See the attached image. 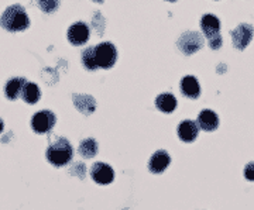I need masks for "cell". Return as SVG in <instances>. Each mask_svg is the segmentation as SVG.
<instances>
[{
	"label": "cell",
	"mask_w": 254,
	"mask_h": 210,
	"mask_svg": "<svg viewBox=\"0 0 254 210\" xmlns=\"http://www.w3.org/2000/svg\"><path fill=\"white\" fill-rule=\"evenodd\" d=\"M0 26L7 31H24L30 26L27 13L20 4L10 6L0 17Z\"/></svg>",
	"instance_id": "obj_1"
},
{
	"label": "cell",
	"mask_w": 254,
	"mask_h": 210,
	"mask_svg": "<svg viewBox=\"0 0 254 210\" xmlns=\"http://www.w3.org/2000/svg\"><path fill=\"white\" fill-rule=\"evenodd\" d=\"M73 150L68 140L58 138L47 150V159L55 166H64L72 158Z\"/></svg>",
	"instance_id": "obj_2"
},
{
	"label": "cell",
	"mask_w": 254,
	"mask_h": 210,
	"mask_svg": "<svg viewBox=\"0 0 254 210\" xmlns=\"http://www.w3.org/2000/svg\"><path fill=\"white\" fill-rule=\"evenodd\" d=\"M93 54L98 68H103V69L112 68L118 59V51L110 43H100L99 46L93 47Z\"/></svg>",
	"instance_id": "obj_3"
},
{
	"label": "cell",
	"mask_w": 254,
	"mask_h": 210,
	"mask_svg": "<svg viewBox=\"0 0 254 210\" xmlns=\"http://www.w3.org/2000/svg\"><path fill=\"white\" fill-rule=\"evenodd\" d=\"M178 47L182 52L185 55L195 54L198 50L203 47V38L200 37L199 33H193V31H188L184 33L180 40H178Z\"/></svg>",
	"instance_id": "obj_4"
},
{
	"label": "cell",
	"mask_w": 254,
	"mask_h": 210,
	"mask_svg": "<svg viewBox=\"0 0 254 210\" xmlns=\"http://www.w3.org/2000/svg\"><path fill=\"white\" fill-rule=\"evenodd\" d=\"M55 124V114L50 110H43L34 114L31 120V127L38 134H46L50 133Z\"/></svg>",
	"instance_id": "obj_5"
},
{
	"label": "cell",
	"mask_w": 254,
	"mask_h": 210,
	"mask_svg": "<svg viewBox=\"0 0 254 210\" xmlns=\"http://www.w3.org/2000/svg\"><path fill=\"white\" fill-rule=\"evenodd\" d=\"M254 30L250 24H240L237 26L235 30H232V38H233V46L236 47L237 50H245L246 47L250 44L252 38H253Z\"/></svg>",
	"instance_id": "obj_6"
},
{
	"label": "cell",
	"mask_w": 254,
	"mask_h": 210,
	"mask_svg": "<svg viewBox=\"0 0 254 210\" xmlns=\"http://www.w3.org/2000/svg\"><path fill=\"white\" fill-rule=\"evenodd\" d=\"M92 179L96 183L100 185H108V183L113 182L115 179V172L110 168V165L105 164V162H96L92 166L91 169Z\"/></svg>",
	"instance_id": "obj_7"
},
{
	"label": "cell",
	"mask_w": 254,
	"mask_h": 210,
	"mask_svg": "<svg viewBox=\"0 0 254 210\" xmlns=\"http://www.w3.org/2000/svg\"><path fill=\"white\" fill-rule=\"evenodd\" d=\"M89 38V27L85 23H75L68 30V40L72 46H82Z\"/></svg>",
	"instance_id": "obj_8"
},
{
	"label": "cell",
	"mask_w": 254,
	"mask_h": 210,
	"mask_svg": "<svg viewBox=\"0 0 254 210\" xmlns=\"http://www.w3.org/2000/svg\"><path fill=\"white\" fill-rule=\"evenodd\" d=\"M200 28L203 34L208 37V40H213L219 37V28H220V21L216 16L213 14H205L200 18Z\"/></svg>",
	"instance_id": "obj_9"
},
{
	"label": "cell",
	"mask_w": 254,
	"mask_h": 210,
	"mask_svg": "<svg viewBox=\"0 0 254 210\" xmlns=\"http://www.w3.org/2000/svg\"><path fill=\"white\" fill-rule=\"evenodd\" d=\"M171 162V158L167 151H157L154 156L151 157L148 168L153 174H161L167 169V166Z\"/></svg>",
	"instance_id": "obj_10"
},
{
	"label": "cell",
	"mask_w": 254,
	"mask_h": 210,
	"mask_svg": "<svg viewBox=\"0 0 254 210\" xmlns=\"http://www.w3.org/2000/svg\"><path fill=\"white\" fill-rule=\"evenodd\" d=\"M198 126L205 131H213L219 126L218 114L212 110H203L198 116Z\"/></svg>",
	"instance_id": "obj_11"
},
{
	"label": "cell",
	"mask_w": 254,
	"mask_h": 210,
	"mask_svg": "<svg viewBox=\"0 0 254 210\" xmlns=\"http://www.w3.org/2000/svg\"><path fill=\"white\" fill-rule=\"evenodd\" d=\"M73 105L76 106V109L79 110L83 114H92L96 107V102L89 95H73Z\"/></svg>",
	"instance_id": "obj_12"
},
{
	"label": "cell",
	"mask_w": 254,
	"mask_h": 210,
	"mask_svg": "<svg viewBox=\"0 0 254 210\" xmlns=\"http://www.w3.org/2000/svg\"><path fill=\"white\" fill-rule=\"evenodd\" d=\"M178 136L182 141L192 143L198 136V126L190 120H185L178 126Z\"/></svg>",
	"instance_id": "obj_13"
},
{
	"label": "cell",
	"mask_w": 254,
	"mask_h": 210,
	"mask_svg": "<svg viewBox=\"0 0 254 210\" xmlns=\"http://www.w3.org/2000/svg\"><path fill=\"white\" fill-rule=\"evenodd\" d=\"M181 92L190 99H196L200 95V86L196 81V78L185 76L181 81Z\"/></svg>",
	"instance_id": "obj_14"
},
{
	"label": "cell",
	"mask_w": 254,
	"mask_h": 210,
	"mask_svg": "<svg viewBox=\"0 0 254 210\" xmlns=\"http://www.w3.org/2000/svg\"><path fill=\"white\" fill-rule=\"evenodd\" d=\"M24 78H13V79H10L9 82L6 83V96H7V99L10 101H16L18 96L21 95V89H23V86H24Z\"/></svg>",
	"instance_id": "obj_15"
},
{
	"label": "cell",
	"mask_w": 254,
	"mask_h": 210,
	"mask_svg": "<svg viewBox=\"0 0 254 210\" xmlns=\"http://www.w3.org/2000/svg\"><path fill=\"white\" fill-rule=\"evenodd\" d=\"M155 105L164 113H171L177 107V99L171 93H163L155 99Z\"/></svg>",
	"instance_id": "obj_16"
},
{
	"label": "cell",
	"mask_w": 254,
	"mask_h": 210,
	"mask_svg": "<svg viewBox=\"0 0 254 210\" xmlns=\"http://www.w3.org/2000/svg\"><path fill=\"white\" fill-rule=\"evenodd\" d=\"M21 98L28 105H34L40 101V89L36 83H24L21 89Z\"/></svg>",
	"instance_id": "obj_17"
},
{
	"label": "cell",
	"mask_w": 254,
	"mask_h": 210,
	"mask_svg": "<svg viewBox=\"0 0 254 210\" xmlns=\"http://www.w3.org/2000/svg\"><path fill=\"white\" fill-rule=\"evenodd\" d=\"M79 153L85 158H92V157L96 156V153H98V144H96V141L93 138L83 140L81 143V146H79Z\"/></svg>",
	"instance_id": "obj_18"
},
{
	"label": "cell",
	"mask_w": 254,
	"mask_h": 210,
	"mask_svg": "<svg viewBox=\"0 0 254 210\" xmlns=\"http://www.w3.org/2000/svg\"><path fill=\"white\" fill-rule=\"evenodd\" d=\"M82 64L86 69L89 71H95L98 69V64L95 61V54H93V47L91 48H86L83 52H82Z\"/></svg>",
	"instance_id": "obj_19"
},
{
	"label": "cell",
	"mask_w": 254,
	"mask_h": 210,
	"mask_svg": "<svg viewBox=\"0 0 254 210\" xmlns=\"http://www.w3.org/2000/svg\"><path fill=\"white\" fill-rule=\"evenodd\" d=\"M40 9L43 10L44 13H54L55 10L58 9L60 6V0H37Z\"/></svg>",
	"instance_id": "obj_20"
},
{
	"label": "cell",
	"mask_w": 254,
	"mask_h": 210,
	"mask_svg": "<svg viewBox=\"0 0 254 210\" xmlns=\"http://www.w3.org/2000/svg\"><path fill=\"white\" fill-rule=\"evenodd\" d=\"M245 176L247 181H253L254 182V162H250V164L246 165Z\"/></svg>",
	"instance_id": "obj_21"
},
{
	"label": "cell",
	"mask_w": 254,
	"mask_h": 210,
	"mask_svg": "<svg viewBox=\"0 0 254 210\" xmlns=\"http://www.w3.org/2000/svg\"><path fill=\"white\" fill-rule=\"evenodd\" d=\"M222 46V37L219 36L216 38H213V40H209V47L212 48V50H219Z\"/></svg>",
	"instance_id": "obj_22"
},
{
	"label": "cell",
	"mask_w": 254,
	"mask_h": 210,
	"mask_svg": "<svg viewBox=\"0 0 254 210\" xmlns=\"http://www.w3.org/2000/svg\"><path fill=\"white\" fill-rule=\"evenodd\" d=\"M3 127H4V124H3V121H1V119H0V133L3 131Z\"/></svg>",
	"instance_id": "obj_23"
},
{
	"label": "cell",
	"mask_w": 254,
	"mask_h": 210,
	"mask_svg": "<svg viewBox=\"0 0 254 210\" xmlns=\"http://www.w3.org/2000/svg\"><path fill=\"white\" fill-rule=\"evenodd\" d=\"M93 1H96V3H103V0H93Z\"/></svg>",
	"instance_id": "obj_24"
},
{
	"label": "cell",
	"mask_w": 254,
	"mask_h": 210,
	"mask_svg": "<svg viewBox=\"0 0 254 210\" xmlns=\"http://www.w3.org/2000/svg\"><path fill=\"white\" fill-rule=\"evenodd\" d=\"M168 1H177V0H168Z\"/></svg>",
	"instance_id": "obj_25"
}]
</instances>
